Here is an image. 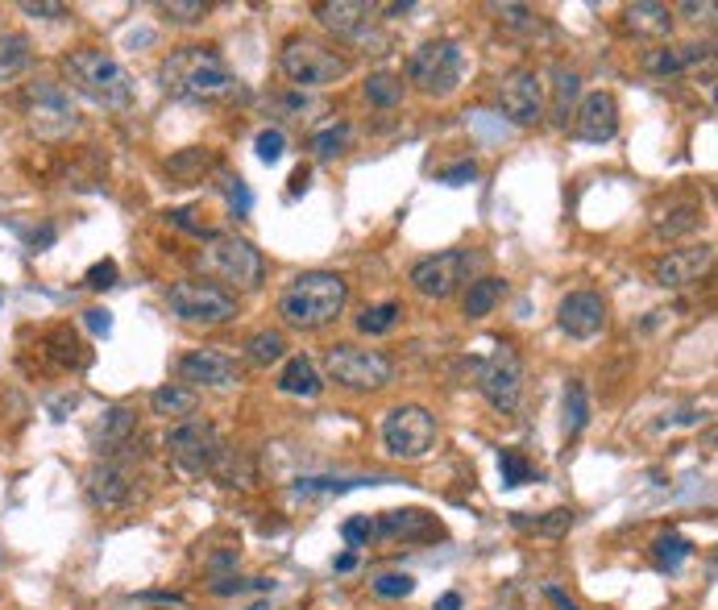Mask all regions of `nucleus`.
<instances>
[{
    "label": "nucleus",
    "instance_id": "obj_18",
    "mask_svg": "<svg viewBox=\"0 0 718 610\" xmlns=\"http://www.w3.org/2000/svg\"><path fill=\"white\" fill-rule=\"evenodd\" d=\"M557 324L573 341H594L606 328V299L598 291H569L557 303Z\"/></svg>",
    "mask_w": 718,
    "mask_h": 610
},
{
    "label": "nucleus",
    "instance_id": "obj_55",
    "mask_svg": "<svg viewBox=\"0 0 718 610\" xmlns=\"http://www.w3.org/2000/svg\"><path fill=\"white\" fill-rule=\"evenodd\" d=\"M544 594H548V602H557V610H582L577 602H569V598H565V590H557V586H548Z\"/></svg>",
    "mask_w": 718,
    "mask_h": 610
},
{
    "label": "nucleus",
    "instance_id": "obj_58",
    "mask_svg": "<svg viewBox=\"0 0 718 610\" xmlns=\"http://www.w3.org/2000/svg\"><path fill=\"white\" fill-rule=\"evenodd\" d=\"M299 191H308V171H303V166L291 175V196H299Z\"/></svg>",
    "mask_w": 718,
    "mask_h": 610
},
{
    "label": "nucleus",
    "instance_id": "obj_3",
    "mask_svg": "<svg viewBox=\"0 0 718 610\" xmlns=\"http://www.w3.org/2000/svg\"><path fill=\"white\" fill-rule=\"evenodd\" d=\"M63 67H67L71 88L79 96H88L92 104L113 108V113H121V108L133 104V75L113 59V54H104L96 46H84V50H71Z\"/></svg>",
    "mask_w": 718,
    "mask_h": 610
},
{
    "label": "nucleus",
    "instance_id": "obj_8",
    "mask_svg": "<svg viewBox=\"0 0 718 610\" xmlns=\"http://www.w3.org/2000/svg\"><path fill=\"white\" fill-rule=\"evenodd\" d=\"M171 303V316L183 324H196V328H220V324H233L237 320V295L229 287H216L204 279H183L167 291Z\"/></svg>",
    "mask_w": 718,
    "mask_h": 610
},
{
    "label": "nucleus",
    "instance_id": "obj_26",
    "mask_svg": "<svg viewBox=\"0 0 718 610\" xmlns=\"http://www.w3.org/2000/svg\"><path fill=\"white\" fill-rule=\"evenodd\" d=\"M279 391L283 395H295V399H320V391H324V378H320V370H316V362L312 357H287V366H283V374H279Z\"/></svg>",
    "mask_w": 718,
    "mask_h": 610
},
{
    "label": "nucleus",
    "instance_id": "obj_14",
    "mask_svg": "<svg viewBox=\"0 0 718 610\" xmlns=\"http://www.w3.org/2000/svg\"><path fill=\"white\" fill-rule=\"evenodd\" d=\"M474 262L478 258L469 254V249H445V254H432V258L411 266L407 283L416 287V295H424V299H449L465 283V274L474 270Z\"/></svg>",
    "mask_w": 718,
    "mask_h": 610
},
{
    "label": "nucleus",
    "instance_id": "obj_2",
    "mask_svg": "<svg viewBox=\"0 0 718 610\" xmlns=\"http://www.w3.org/2000/svg\"><path fill=\"white\" fill-rule=\"evenodd\" d=\"M349 303V283L341 274H328V270H312V274H299V279L279 295V316L291 328L303 332H316L328 328Z\"/></svg>",
    "mask_w": 718,
    "mask_h": 610
},
{
    "label": "nucleus",
    "instance_id": "obj_27",
    "mask_svg": "<svg viewBox=\"0 0 718 610\" xmlns=\"http://www.w3.org/2000/svg\"><path fill=\"white\" fill-rule=\"evenodd\" d=\"M577 96H582V75L573 67H552V125H569L577 113Z\"/></svg>",
    "mask_w": 718,
    "mask_h": 610
},
{
    "label": "nucleus",
    "instance_id": "obj_39",
    "mask_svg": "<svg viewBox=\"0 0 718 610\" xmlns=\"http://www.w3.org/2000/svg\"><path fill=\"white\" fill-rule=\"evenodd\" d=\"M386 478H299L295 490L299 494H345L357 486H382Z\"/></svg>",
    "mask_w": 718,
    "mask_h": 610
},
{
    "label": "nucleus",
    "instance_id": "obj_35",
    "mask_svg": "<svg viewBox=\"0 0 718 610\" xmlns=\"http://www.w3.org/2000/svg\"><path fill=\"white\" fill-rule=\"evenodd\" d=\"M216 166V158H212V150H200V146H187L183 154H175L171 162H167V171L175 175V179H183V183H196V179H204V171H212Z\"/></svg>",
    "mask_w": 718,
    "mask_h": 610
},
{
    "label": "nucleus",
    "instance_id": "obj_13",
    "mask_svg": "<svg viewBox=\"0 0 718 610\" xmlns=\"http://www.w3.org/2000/svg\"><path fill=\"white\" fill-rule=\"evenodd\" d=\"M469 370H474V382H478V391L482 399L494 407V411H503L511 415L519 407V395H523V362H519V353L511 345H499L486 362H469Z\"/></svg>",
    "mask_w": 718,
    "mask_h": 610
},
{
    "label": "nucleus",
    "instance_id": "obj_40",
    "mask_svg": "<svg viewBox=\"0 0 718 610\" xmlns=\"http://www.w3.org/2000/svg\"><path fill=\"white\" fill-rule=\"evenodd\" d=\"M366 100L378 104V108H395V104L403 100V79H399V75H386V71L370 75V79H366Z\"/></svg>",
    "mask_w": 718,
    "mask_h": 610
},
{
    "label": "nucleus",
    "instance_id": "obj_12",
    "mask_svg": "<svg viewBox=\"0 0 718 610\" xmlns=\"http://www.w3.org/2000/svg\"><path fill=\"white\" fill-rule=\"evenodd\" d=\"M137 482H142V474H137L133 445H129V449H121L113 457H100L88 469L84 494H88V503L96 511H121V507H129L133 498H137Z\"/></svg>",
    "mask_w": 718,
    "mask_h": 610
},
{
    "label": "nucleus",
    "instance_id": "obj_1",
    "mask_svg": "<svg viewBox=\"0 0 718 610\" xmlns=\"http://www.w3.org/2000/svg\"><path fill=\"white\" fill-rule=\"evenodd\" d=\"M158 83L167 88V96L191 100V104H225V100L241 96L237 75L225 67V59H220L212 46L171 50L158 67Z\"/></svg>",
    "mask_w": 718,
    "mask_h": 610
},
{
    "label": "nucleus",
    "instance_id": "obj_5",
    "mask_svg": "<svg viewBox=\"0 0 718 610\" xmlns=\"http://www.w3.org/2000/svg\"><path fill=\"white\" fill-rule=\"evenodd\" d=\"M279 67L283 75L295 83V88H328V83H341L353 63L345 59L341 50L324 46L316 38H287L283 50H279Z\"/></svg>",
    "mask_w": 718,
    "mask_h": 610
},
{
    "label": "nucleus",
    "instance_id": "obj_33",
    "mask_svg": "<svg viewBox=\"0 0 718 610\" xmlns=\"http://www.w3.org/2000/svg\"><path fill=\"white\" fill-rule=\"evenodd\" d=\"M245 357H250V366H274V362H283L287 357V337L283 332H254L250 341H245Z\"/></svg>",
    "mask_w": 718,
    "mask_h": 610
},
{
    "label": "nucleus",
    "instance_id": "obj_54",
    "mask_svg": "<svg viewBox=\"0 0 718 610\" xmlns=\"http://www.w3.org/2000/svg\"><path fill=\"white\" fill-rule=\"evenodd\" d=\"M677 13H685L689 21H714V5H694V0L677 5Z\"/></svg>",
    "mask_w": 718,
    "mask_h": 610
},
{
    "label": "nucleus",
    "instance_id": "obj_37",
    "mask_svg": "<svg viewBox=\"0 0 718 610\" xmlns=\"http://www.w3.org/2000/svg\"><path fill=\"white\" fill-rule=\"evenodd\" d=\"M689 540H681L677 532H665V536H656L652 540V557H656V565L665 569V573H677L685 561H689Z\"/></svg>",
    "mask_w": 718,
    "mask_h": 610
},
{
    "label": "nucleus",
    "instance_id": "obj_17",
    "mask_svg": "<svg viewBox=\"0 0 718 610\" xmlns=\"http://www.w3.org/2000/svg\"><path fill=\"white\" fill-rule=\"evenodd\" d=\"M179 378H183V386H212V391H229V386H237L241 382V370H237V362L229 353H220V349H191V353H183L179 357Z\"/></svg>",
    "mask_w": 718,
    "mask_h": 610
},
{
    "label": "nucleus",
    "instance_id": "obj_22",
    "mask_svg": "<svg viewBox=\"0 0 718 610\" xmlns=\"http://www.w3.org/2000/svg\"><path fill=\"white\" fill-rule=\"evenodd\" d=\"M494 17H499V30L519 38V42H552L557 38L552 21L528 5H494Z\"/></svg>",
    "mask_w": 718,
    "mask_h": 610
},
{
    "label": "nucleus",
    "instance_id": "obj_23",
    "mask_svg": "<svg viewBox=\"0 0 718 610\" xmlns=\"http://www.w3.org/2000/svg\"><path fill=\"white\" fill-rule=\"evenodd\" d=\"M133 432H137V415H133V407L117 403V407H108V411H104L100 428L92 432V449H96L100 457H113V453H121V449L133 445Z\"/></svg>",
    "mask_w": 718,
    "mask_h": 610
},
{
    "label": "nucleus",
    "instance_id": "obj_29",
    "mask_svg": "<svg viewBox=\"0 0 718 610\" xmlns=\"http://www.w3.org/2000/svg\"><path fill=\"white\" fill-rule=\"evenodd\" d=\"M702 225V204H694V200H677V204H669L665 212H656V220H652V229H656V237H685V233H694Z\"/></svg>",
    "mask_w": 718,
    "mask_h": 610
},
{
    "label": "nucleus",
    "instance_id": "obj_43",
    "mask_svg": "<svg viewBox=\"0 0 718 610\" xmlns=\"http://www.w3.org/2000/svg\"><path fill=\"white\" fill-rule=\"evenodd\" d=\"M245 590H274V581L266 577H237V573H225L212 581V594L220 598H233V594H245Z\"/></svg>",
    "mask_w": 718,
    "mask_h": 610
},
{
    "label": "nucleus",
    "instance_id": "obj_28",
    "mask_svg": "<svg viewBox=\"0 0 718 610\" xmlns=\"http://www.w3.org/2000/svg\"><path fill=\"white\" fill-rule=\"evenodd\" d=\"M150 407L162 420H187V415H196V407H200V391H191L183 382H167L150 395Z\"/></svg>",
    "mask_w": 718,
    "mask_h": 610
},
{
    "label": "nucleus",
    "instance_id": "obj_52",
    "mask_svg": "<svg viewBox=\"0 0 718 610\" xmlns=\"http://www.w3.org/2000/svg\"><path fill=\"white\" fill-rule=\"evenodd\" d=\"M84 316H88L84 324L96 332V337H108V332H113V312H108V308H92V312H84Z\"/></svg>",
    "mask_w": 718,
    "mask_h": 610
},
{
    "label": "nucleus",
    "instance_id": "obj_32",
    "mask_svg": "<svg viewBox=\"0 0 718 610\" xmlns=\"http://www.w3.org/2000/svg\"><path fill=\"white\" fill-rule=\"evenodd\" d=\"M34 63V46L25 34H0V79H13Z\"/></svg>",
    "mask_w": 718,
    "mask_h": 610
},
{
    "label": "nucleus",
    "instance_id": "obj_56",
    "mask_svg": "<svg viewBox=\"0 0 718 610\" xmlns=\"http://www.w3.org/2000/svg\"><path fill=\"white\" fill-rule=\"evenodd\" d=\"M432 610H461V594H457V590H449V594H440Z\"/></svg>",
    "mask_w": 718,
    "mask_h": 610
},
{
    "label": "nucleus",
    "instance_id": "obj_20",
    "mask_svg": "<svg viewBox=\"0 0 718 610\" xmlns=\"http://www.w3.org/2000/svg\"><path fill=\"white\" fill-rule=\"evenodd\" d=\"M374 13H378V5H362V0H324V5H316V21L324 30L337 38H349V42H362L370 34Z\"/></svg>",
    "mask_w": 718,
    "mask_h": 610
},
{
    "label": "nucleus",
    "instance_id": "obj_24",
    "mask_svg": "<svg viewBox=\"0 0 718 610\" xmlns=\"http://www.w3.org/2000/svg\"><path fill=\"white\" fill-rule=\"evenodd\" d=\"M714 46L710 42H685V46H660V50H648L644 54V67L652 75H677L685 67H698V63H710Z\"/></svg>",
    "mask_w": 718,
    "mask_h": 610
},
{
    "label": "nucleus",
    "instance_id": "obj_16",
    "mask_svg": "<svg viewBox=\"0 0 718 610\" xmlns=\"http://www.w3.org/2000/svg\"><path fill=\"white\" fill-rule=\"evenodd\" d=\"M710 266H714V245L702 241V245L669 249V254L652 266V279H656V287H665V291H681V287H694L698 279H706Z\"/></svg>",
    "mask_w": 718,
    "mask_h": 610
},
{
    "label": "nucleus",
    "instance_id": "obj_59",
    "mask_svg": "<svg viewBox=\"0 0 718 610\" xmlns=\"http://www.w3.org/2000/svg\"><path fill=\"white\" fill-rule=\"evenodd\" d=\"M357 569V552H345V557H337V573H349Z\"/></svg>",
    "mask_w": 718,
    "mask_h": 610
},
{
    "label": "nucleus",
    "instance_id": "obj_46",
    "mask_svg": "<svg viewBox=\"0 0 718 610\" xmlns=\"http://www.w3.org/2000/svg\"><path fill=\"white\" fill-rule=\"evenodd\" d=\"M162 13L175 25H196L200 17H208V5L204 0H171V5H162Z\"/></svg>",
    "mask_w": 718,
    "mask_h": 610
},
{
    "label": "nucleus",
    "instance_id": "obj_53",
    "mask_svg": "<svg viewBox=\"0 0 718 610\" xmlns=\"http://www.w3.org/2000/svg\"><path fill=\"white\" fill-rule=\"evenodd\" d=\"M21 13H30V17H42V21H54V17H67L63 5H34V0H25Z\"/></svg>",
    "mask_w": 718,
    "mask_h": 610
},
{
    "label": "nucleus",
    "instance_id": "obj_4",
    "mask_svg": "<svg viewBox=\"0 0 718 610\" xmlns=\"http://www.w3.org/2000/svg\"><path fill=\"white\" fill-rule=\"evenodd\" d=\"M200 270L212 274V279L229 283L237 291H258L266 279V262H262V249L254 241H245L237 233H212L200 249Z\"/></svg>",
    "mask_w": 718,
    "mask_h": 610
},
{
    "label": "nucleus",
    "instance_id": "obj_49",
    "mask_svg": "<svg viewBox=\"0 0 718 610\" xmlns=\"http://www.w3.org/2000/svg\"><path fill=\"white\" fill-rule=\"evenodd\" d=\"M84 283H88L92 291H108V287H113V283H117V262H113V258H104V262H96V266H92V270L84 274Z\"/></svg>",
    "mask_w": 718,
    "mask_h": 610
},
{
    "label": "nucleus",
    "instance_id": "obj_7",
    "mask_svg": "<svg viewBox=\"0 0 718 610\" xmlns=\"http://www.w3.org/2000/svg\"><path fill=\"white\" fill-rule=\"evenodd\" d=\"M324 374H328V382L345 386V391L370 395V391H382V386L391 382L395 366H391V357L378 353V349H362V345L341 341V345H328Z\"/></svg>",
    "mask_w": 718,
    "mask_h": 610
},
{
    "label": "nucleus",
    "instance_id": "obj_41",
    "mask_svg": "<svg viewBox=\"0 0 718 610\" xmlns=\"http://www.w3.org/2000/svg\"><path fill=\"white\" fill-rule=\"evenodd\" d=\"M499 474H503V486H528L536 478V469L528 465L519 449H503L499 453Z\"/></svg>",
    "mask_w": 718,
    "mask_h": 610
},
{
    "label": "nucleus",
    "instance_id": "obj_51",
    "mask_svg": "<svg viewBox=\"0 0 718 610\" xmlns=\"http://www.w3.org/2000/svg\"><path fill=\"white\" fill-rule=\"evenodd\" d=\"M279 104H283V113H291L295 121H303V113H316V108H320V104L308 100V96H283Z\"/></svg>",
    "mask_w": 718,
    "mask_h": 610
},
{
    "label": "nucleus",
    "instance_id": "obj_57",
    "mask_svg": "<svg viewBox=\"0 0 718 610\" xmlns=\"http://www.w3.org/2000/svg\"><path fill=\"white\" fill-rule=\"evenodd\" d=\"M229 565H237V552H220V557H212V561H208V569H212V573L229 569Z\"/></svg>",
    "mask_w": 718,
    "mask_h": 610
},
{
    "label": "nucleus",
    "instance_id": "obj_6",
    "mask_svg": "<svg viewBox=\"0 0 718 610\" xmlns=\"http://www.w3.org/2000/svg\"><path fill=\"white\" fill-rule=\"evenodd\" d=\"M21 108H25V125L42 142H63L79 129V108L71 100V92L54 79H38L21 92Z\"/></svg>",
    "mask_w": 718,
    "mask_h": 610
},
{
    "label": "nucleus",
    "instance_id": "obj_30",
    "mask_svg": "<svg viewBox=\"0 0 718 610\" xmlns=\"http://www.w3.org/2000/svg\"><path fill=\"white\" fill-rule=\"evenodd\" d=\"M511 523L519 532H528V536H544V540H561L573 523H577V515L569 511V507H557V511H544V515H523V511H515L511 515Z\"/></svg>",
    "mask_w": 718,
    "mask_h": 610
},
{
    "label": "nucleus",
    "instance_id": "obj_38",
    "mask_svg": "<svg viewBox=\"0 0 718 610\" xmlns=\"http://www.w3.org/2000/svg\"><path fill=\"white\" fill-rule=\"evenodd\" d=\"M399 316H403V308L395 299H386V303H378V308H366L362 316H357V328H362L366 337H382V332H391L399 324Z\"/></svg>",
    "mask_w": 718,
    "mask_h": 610
},
{
    "label": "nucleus",
    "instance_id": "obj_10",
    "mask_svg": "<svg viewBox=\"0 0 718 610\" xmlns=\"http://www.w3.org/2000/svg\"><path fill=\"white\" fill-rule=\"evenodd\" d=\"M461 71H465V54L449 38L424 42L420 50H411V59H407V79L416 83L424 96H436V100H445V96L457 92Z\"/></svg>",
    "mask_w": 718,
    "mask_h": 610
},
{
    "label": "nucleus",
    "instance_id": "obj_19",
    "mask_svg": "<svg viewBox=\"0 0 718 610\" xmlns=\"http://www.w3.org/2000/svg\"><path fill=\"white\" fill-rule=\"evenodd\" d=\"M619 133V104L611 92H590L582 104H577V113H573V137L577 142H611V137Z\"/></svg>",
    "mask_w": 718,
    "mask_h": 610
},
{
    "label": "nucleus",
    "instance_id": "obj_9",
    "mask_svg": "<svg viewBox=\"0 0 718 610\" xmlns=\"http://www.w3.org/2000/svg\"><path fill=\"white\" fill-rule=\"evenodd\" d=\"M436 415L420 403H399L382 415V445L399 461H424L436 449Z\"/></svg>",
    "mask_w": 718,
    "mask_h": 610
},
{
    "label": "nucleus",
    "instance_id": "obj_36",
    "mask_svg": "<svg viewBox=\"0 0 718 610\" xmlns=\"http://www.w3.org/2000/svg\"><path fill=\"white\" fill-rule=\"evenodd\" d=\"M46 345H50V357H54L59 366H84V345H79V337H75L67 324L50 328V332H46Z\"/></svg>",
    "mask_w": 718,
    "mask_h": 610
},
{
    "label": "nucleus",
    "instance_id": "obj_44",
    "mask_svg": "<svg viewBox=\"0 0 718 610\" xmlns=\"http://www.w3.org/2000/svg\"><path fill=\"white\" fill-rule=\"evenodd\" d=\"M341 536H345L349 548H366V544L378 536V519H370V515H353V519L341 523Z\"/></svg>",
    "mask_w": 718,
    "mask_h": 610
},
{
    "label": "nucleus",
    "instance_id": "obj_50",
    "mask_svg": "<svg viewBox=\"0 0 718 610\" xmlns=\"http://www.w3.org/2000/svg\"><path fill=\"white\" fill-rule=\"evenodd\" d=\"M474 179H478V162H457V166H445V171H440V183H449V187H465Z\"/></svg>",
    "mask_w": 718,
    "mask_h": 610
},
{
    "label": "nucleus",
    "instance_id": "obj_31",
    "mask_svg": "<svg viewBox=\"0 0 718 610\" xmlns=\"http://www.w3.org/2000/svg\"><path fill=\"white\" fill-rule=\"evenodd\" d=\"M503 295H507V283H503V279H494V274H482V279L469 283L461 308H465L469 320H482V316H490L494 308H499Z\"/></svg>",
    "mask_w": 718,
    "mask_h": 610
},
{
    "label": "nucleus",
    "instance_id": "obj_42",
    "mask_svg": "<svg viewBox=\"0 0 718 610\" xmlns=\"http://www.w3.org/2000/svg\"><path fill=\"white\" fill-rule=\"evenodd\" d=\"M345 146H349V125H345V121H341V125H328V129H320V133L312 137L316 158H337V154H345Z\"/></svg>",
    "mask_w": 718,
    "mask_h": 610
},
{
    "label": "nucleus",
    "instance_id": "obj_25",
    "mask_svg": "<svg viewBox=\"0 0 718 610\" xmlns=\"http://www.w3.org/2000/svg\"><path fill=\"white\" fill-rule=\"evenodd\" d=\"M623 30L640 38H665L673 30V9L656 5V0H640V5L623 9Z\"/></svg>",
    "mask_w": 718,
    "mask_h": 610
},
{
    "label": "nucleus",
    "instance_id": "obj_21",
    "mask_svg": "<svg viewBox=\"0 0 718 610\" xmlns=\"http://www.w3.org/2000/svg\"><path fill=\"white\" fill-rule=\"evenodd\" d=\"M378 536H391V540H440V536H445V528H440L436 515H428L420 507H403V511H382Z\"/></svg>",
    "mask_w": 718,
    "mask_h": 610
},
{
    "label": "nucleus",
    "instance_id": "obj_34",
    "mask_svg": "<svg viewBox=\"0 0 718 610\" xmlns=\"http://www.w3.org/2000/svg\"><path fill=\"white\" fill-rule=\"evenodd\" d=\"M586 424H590V399H586V386L573 378V382L565 386V436H569V440L582 436Z\"/></svg>",
    "mask_w": 718,
    "mask_h": 610
},
{
    "label": "nucleus",
    "instance_id": "obj_15",
    "mask_svg": "<svg viewBox=\"0 0 718 610\" xmlns=\"http://www.w3.org/2000/svg\"><path fill=\"white\" fill-rule=\"evenodd\" d=\"M499 113L523 129L544 121V83L532 67H519L499 79Z\"/></svg>",
    "mask_w": 718,
    "mask_h": 610
},
{
    "label": "nucleus",
    "instance_id": "obj_11",
    "mask_svg": "<svg viewBox=\"0 0 718 610\" xmlns=\"http://www.w3.org/2000/svg\"><path fill=\"white\" fill-rule=\"evenodd\" d=\"M225 449H229V445L220 440V428L208 424V420H179V424L167 432V453H171L175 469H179V474H187V478L212 474Z\"/></svg>",
    "mask_w": 718,
    "mask_h": 610
},
{
    "label": "nucleus",
    "instance_id": "obj_47",
    "mask_svg": "<svg viewBox=\"0 0 718 610\" xmlns=\"http://www.w3.org/2000/svg\"><path fill=\"white\" fill-rule=\"evenodd\" d=\"M254 146H258V158H262L266 166H274V162L287 154V137H283V129H262Z\"/></svg>",
    "mask_w": 718,
    "mask_h": 610
},
{
    "label": "nucleus",
    "instance_id": "obj_45",
    "mask_svg": "<svg viewBox=\"0 0 718 610\" xmlns=\"http://www.w3.org/2000/svg\"><path fill=\"white\" fill-rule=\"evenodd\" d=\"M374 594L378 598H407V594H416V577L411 573H382V577H374Z\"/></svg>",
    "mask_w": 718,
    "mask_h": 610
},
{
    "label": "nucleus",
    "instance_id": "obj_48",
    "mask_svg": "<svg viewBox=\"0 0 718 610\" xmlns=\"http://www.w3.org/2000/svg\"><path fill=\"white\" fill-rule=\"evenodd\" d=\"M220 187H225V196H229V204H233L237 216H245V212L254 208V196H250V187H245L241 175H225V183H220Z\"/></svg>",
    "mask_w": 718,
    "mask_h": 610
}]
</instances>
